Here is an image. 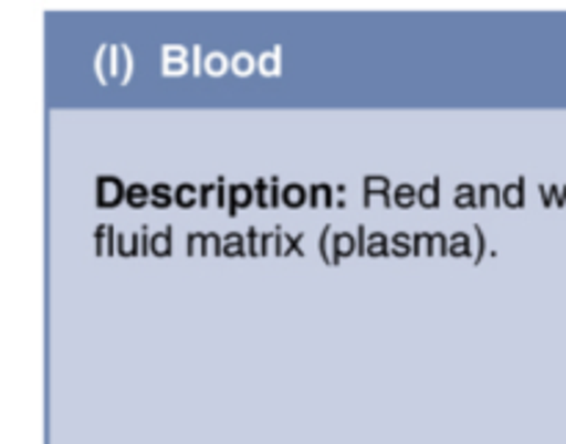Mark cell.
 Returning <instances> with one entry per match:
<instances>
[{"instance_id":"1","label":"cell","mask_w":566,"mask_h":444,"mask_svg":"<svg viewBox=\"0 0 566 444\" xmlns=\"http://www.w3.org/2000/svg\"><path fill=\"white\" fill-rule=\"evenodd\" d=\"M125 191L119 177H97V208H116L125 199Z\"/></svg>"},{"instance_id":"2","label":"cell","mask_w":566,"mask_h":444,"mask_svg":"<svg viewBox=\"0 0 566 444\" xmlns=\"http://www.w3.org/2000/svg\"><path fill=\"white\" fill-rule=\"evenodd\" d=\"M94 70H97L99 83H105V86L116 83V44H103V47H99Z\"/></svg>"},{"instance_id":"3","label":"cell","mask_w":566,"mask_h":444,"mask_svg":"<svg viewBox=\"0 0 566 444\" xmlns=\"http://www.w3.org/2000/svg\"><path fill=\"white\" fill-rule=\"evenodd\" d=\"M188 72V50L180 44H166L164 47V75H186Z\"/></svg>"},{"instance_id":"4","label":"cell","mask_w":566,"mask_h":444,"mask_svg":"<svg viewBox=\"0 0 566 444\" xmlns=\"http://www.w3.org/2000/svg\"><path fill=\"white\" fill-rule=\"evenodd\" d=\"M252 202H254V188L247 186V182H235V186L230 188V208H227V215L235 219V215L241 213V210H247Z\"/></svg>"},{"instance_id":"5","label":"cell","mask_w":566,"mask_h":444,"mask_svg":"<svg viewBox=\"0 0 566 444\" xmlns=\"http://www.w3.org/2000/svg\"><path fill=\"white\" fill-rule=\"evenodd\" d=\"M390 197V180L381 175H368L365 177V208L374 204V199Z\"/></svg>"},{"instance_id":"6","label":"cell","mask_w":566,"mask_h":444,"mask_svg":"<svg viewBox=\"0 0 566 444\" xmlns=\"http://www.w3.org/2000/svg\"><path fill=\"white\" fill-rule=\"evenodd\" d=\"M94 243H97V257H114V254H116L114 226L99 224L97 232H94Z\"/></svg>"},{"instance_id":"7","label":"cell","mask_w":566,"mask_h":444,"mask_svg":"<svg viewBox=\"0 0 566 444\" xmlns=\"http://www.w3.org/2000/svg\"><path fill=\"white\" fill-rule=\"evenodd\" d=\"M310 199V191L304 186H298V182H287L285 188H282V204L291 210H298L304 208Z\"/></svg>"},{"instance_id":"8","label":"cell","mask_w":566,"mask_h":444,"mask_svg":"<svg viewBox=\"0 0 566 444\" xmlns=\"http://www.w3.org/2000/svg\"><path fill=\"white\" fill-rule=\"evenodd\" d=\"M440 191H442V180H440V177H434V180H431V182L420 186L418 188L420 204H423V208H429V210L440 208Z\"/></svg>"},{"instance_id":"9","label":"cell","mask_w":566,"mask_h":444,"mask_svg":"<svg viewBox=\"0 0 566 444\" xmlns=\"http://www.w3.org/2000/svg\"><path fill=\"white\" fill-rule=\"evenodd\" d=\"M475 254V241L468 232H453L451 235V257H470Z\"/></svg>"},{"instance_id":"10","label":"cell","mask_w":566,"mask_h":444,"mask_svg":"<svg viewBox=\"0 0 566 444\" xmlns=\"http://www.w3.org/2000/svg\"><path fill=\"white\" fill-rule=\"evenodd\" d=\"M171 237H175V226H164L160 232H155L153 243H149V252L155 257H169L171 254Z\"/></svg>"},{"instance_id":"11","label":"cell","mask_w":566,"mask_h":444,"mask_svg":"<svg viewBox=\"0 0 566 444\" xmlns=\"http://www.w3.org/2000/svg\"><path fill=\"white\" fill-rule=\"evenodd\" d=\"M149 199H153V193H149V188H147V186H142V182H130V186H127V191H125V202L130 204L133 210L147 208Z\"/></svg>"},{"instance_id":"12","label":"cell","mask_w":566,"mask_h":444,"mask_svg":"<svg viewBox=\"0 0 566 444\" xmlns=\"http://www.w3.org/2000/svg\"><path fill=\"white\" fill-rule=\"evenodd\" d=\"M310 204L313 208H332L335 202V191H332V186H326V182H315L313 188H310Z\"/></svg>"},{"instance_id":"13","label":"cell","mask_w":566,"mask_h":444,"mask_svg":"<svg viewBox=\"0 0 566 444\" xmlns=\"http://www.w3.org/2000/svg\"><path fill=\"white\" fill-rule=\"evenodd\" d=\"M133 75L130 50L125 44H116V83H127Z\"/></svg>"},{"instance_id":"14","label":"cell","mask_w":566,"mask_h":444,"mask_svg":"<svg viewBox=\"0 0 566 444\" xmlns=\"http://www.w3.org/2000/svg\"><path fill=\"white\" fill-rule=\"evenodd\" d=\"M149 193H153V199H149V202H153V208L166 210L175 204V188L166 186V182H155V186L149 188Z\"/></svg>"},{"instance_id":"15","label":"cell","mask_w":566,"mask_h":444,"mask_svg":"<svg viewBox=\"0 0 566 444\" xmlns=\"http://www.w3.org/2000/svg\"><path fill=\"white\" fill-rule=\"evenodd\" d=\"M332 246H335L337 260H346L357 252V237H354L352 232H335V237H332Z\"/></svg>"},{"instance_id":"16","label":"cell","mask_w":566,"mask_h":444,"mask_svg":"<svg viewBox=\"0 0 566 444\" xmlns=\"http://www.w3.org/2000/svg\"><path fill=\"white\" fill-rule=\"evenodd\" d=\"M525 202V180H517V182H509L506 188H503V204L512 210H520Z\"/></svg>"},{"instance_id":"17","label":"cell","mask_w":566,"mask_h":444,"mask_svg":"<svg viewBox=\"0 0 566 444\" xmlns=\"http://www.w3.org/2000/svg\"><path fill=\"white\" fill-rule=\"evenodd\" d=\"M453 204H457L459 210L479 208V197H475V188L470 186V182H462V186L453 191Z\"/></svg>"},{"instance_id":"18","label":"cell","mask_w":566,"mask_h":444,"mask_svg":"<svg viewBox=\"0 0 566 444\" xmlns=\"http://www.w3.org/2000/svg\"><path fill=\"white\" fill-rule=\"evenodd\" d=\"M501 208L503 204V188H497L495 182H484V186L479 188V208Z\"/></svg>"},{"instance_id":"19","label":"cell","mask_w":566,"mask_h":444,"mask_svg":"<svg viewBox=\"0 0 566 444\" xmlns=\"http://www.w3.org/2000/svg\"><path fill=\"white\" fill-rule=\"evenodd\" d=\"M415 202H418V188L409 186V182H401V186L392 191V204H396V208L409 210Z\"/></svg>"},{"instance_id":"20","label":"cell","mask_w":566,"mask_h":444,"mask_svg":"<svg viewBox=\"0 0 566 444\" xmlns=\"http://www.w3.org/2000/svg\"><path fill=\"white\" fill-rule=\"evenodd\" d=\"M280 61H282V53H280V47H271V50H265V53L260 55V59H258L260 75H280Z\"/></svg>"},{"instance_id":"21","label":"cell","mask_w":566,"mask_h":444,"mask_svg":"<svg viewBox=\"0 0 566 444\" xmlns=\"http://www.w3.org/2000/svg\"><path fill=\"white\" fill-rule=\"evenodd\" d=\"M390 254V237L385 232H368V257H387Z\"/></svg>"},{"instance_id":"22","label":"cell","mask_w":566,"mask_h":444,"mask_svg":"<svg viewBox=\"0 0 566 444\" xmlns=\"http://www.w3.org/2000/svg\"><path fill=\"white\" fill-rule=\"evenodd\" d=\"M332 224H326L324 226V232H321V243H318V249H321V260H324L326 265H340V260H337V254H335V246H332Z\"/></svg>"},{"instance_id":"23","label":"cell","mask_w":566,"mask_h":444,"mask_svg":"<svg viewBox=\"0 0 566 444\" xmlns=\"http://www.w3.org/2000/svg\"><path fill=\"white\" fill-rule=\"evenodd\" d=\"M227 66H232V61L224 53H208V59H205V75L221 77L227 72Z\"/></svg>"},{"instance_id":"24","label":"cell","mask_w":566,"mask_h":444,"mask_svg":"<svg viewBox=\"0 0 566 444\" xmlns=\"http://www.w3.org/2000/svg\"><path fill=\"white\" fill-rule=\"evenodd\" d=\"M224 257H247V237L230 232L224 237Z\"/></svg>"},{"instance_id":"25","label":"cell","mask_w":566,"mask_h":444,"mask_svg":"<svg viewBox=\"0 0 566 444\" xmlns=\"http://www.w3.org/2000/svg\"><path fill=\"white\" fill-rule=\"evenodd\" d=\"M390 254L392 257H409L412 254V237L407 232H396L390 237Z\"/></svg>"},{"instance_id":"26","label":"cell","mask_w":566,"mask_h":444,"mask_svg":"<svg viewBox=\"0 0 566 444\" xmlns=\"http://www.w3.org/2000/svg\"><path fill=\"white\" fill-rule=\"evenodd\" d=\"M175 199H177V204H180L182 210L193 208V204H199V188L191 186V182H186V186L177 188Z\"/></svg>"},{"instance_id":"27","label":"cell","mask_w":566,"mask_h":444,"mask_svg":"<svg viewBox=\"0 0 566 444\" xmlns=\"http://www.w3.org/2000/svg\"><path fill=\"white\" fill-rule=\"evenodd\" d=\"M254 64H258V61H254V55H249V53L232 55V72H235V75H241V77L252 75Z\"/></svg>"},{"instance_id":"28","label":"cell","mask_w":566,"mask_h":444,"mask_svg":"<svg viewBox=\"0 0 566 444\" xmlns=\"http://www.w3.org/2000/svg\"><path fill=\"white\" fill-rule=\"evenodd\" d=\"M247 257H263V235L258 226L247 230Z\"/></svg>"},{"instance_id":"29","label":"cell","mask_w":566,"mask_h":444,"mask_svg":"<svg viewBox=\"0 0 566 444\" xmlns=\"http://www.w3.org/2000/svg\"><path fill=\"white\" fill-rule=\"evenodd\" d=\"M431 237H434V232H418V235L412 237V254H415V257H429V254H431Z\"/></svg>"},{"instance_id":"30","label":"cell","mask_w":566,"mask_h":444,"mask_svg":"<svg viewBox=\"0 0 566 444\" xmlns=\"http://www.w3.org/2000/svg\"><path fill=\"white\" fill-rule=\"evenodd\" d=\"M202 254H205V257H221V254H224V241H221L216 232H208V235H205Z\"/></svg>"},{"instance_id":"31","label":"cell","mask_w":566,"mask_h":444,"mask_svg":"<svg viewBox=\"0 0 566 444\" xmlns=\"http://www.w3.org/2000/svg\"><path fill=\"white\" fill-rule=\"evenodd\" d=\"M269 193H271V180L265 182V177L254 180V202H258V208L269 210Z\"/></svg>"},{"instance_id":"32","label":"cell","mask_w":566,"mask_h":444,"mask_svg":"<svg viewBox=\"0 0 566 444\" xmlns=\"http://www.w3.org/2000/svg\"><path fill=\"white\" fill-rule=\"evenodd\" d=\"M302 237L304 235H285V232H282V243H280V254L282 257H287V254H298V257H302V249H298V243H302Z\"/></svg>"},{"instance_id":"33","label":"cell","mask_w":566,"mask_h":444,"mask_svg":"<svg viewBox=\"0 0 566 444\" xmlns=\"http://www.w3.org/2000/svg\"><path fill=\"white\" fill-rule=\"evenodd\" d=\"M431 254H437V257H451V237H446L442 232H434V237H431Z\"/></svg>"},{"instance_id":"34","label":"cell","mask_w":566,"mask_h":444,"mask_svg":"<svg viewBox=\"0 0 566 444\" xmlns=\"http://www.w3.org/2000/svg\"><path fill=\"white\" fill-rule=\"evenodd\" d=\"M280 243H282V226H276L274 232L263 235V257L265 254H280Z\"/></svg>"},{"instance_id":"35","label":"cell","mask_w":566,"mask_h":444,"mask_svg":"<svg viewBox=\"0 0 566 444\" xmlns=\"http://www.w3.org/2000/svg\"><path fill=\"white\" fill-rule=\"evenodd\" d=\"M473 241H475V254H473V263L479 265L481 260H484V252H486V237H484V230H481L479 224H473Z\"/></svg>"},{"instance_id":"36","label":"cell","mask_w":566,"mask_h":444,"mask_svg":"<svg viewBox=\"0 0 566 444\" xmlns=\"http://www.w3.org/2000/svg\"><path fill=\"white\" fill-rule=\"evenodd\" d=\"M216 208H230V193H227V180H216Z\"/></svg>"},{"instance_id":"37","label":"cell","mask_w":566,"mask_h":444,"mask_svg":"<svg viewBox=\"0 0 566 444\" xmlns=\"http://www.w3.org/2000/svg\"><path fill=\"white\" fill-rule=\"evenodd\" d=\"M205 59H208V55H205L202 53V47H199V44H197V47H191V70H193V75H202V72H205Z\"/></svg>"},{"instance_id":"38","label":"cell","mask_w":566,"mask_h":444,"mask_svg":"<svg viewBox=\"0 0 566 444\" xmlns=\"http://www.w3.org/2000/svg\"><path fill=\"white\" fill-rule=\"evenodd\" d=\"M354 237H357V254H363V257H368V230H365L363 224L354 230Z\"/></svg>"},{"instance_id":"39","label":"cell","mask_w":566,"mask_h":444,"mask_svg":"<svg viewBox=\"0 0 566 444\" xmlns=\"http://www.w3.org/2000/svg\"><path fill=\"white\" fill-rule=\"evenodd\" d=\"M210 197H216V182H210V186H202L199 188V208H210Z\"/></svg>"},{"instance_id":"40","label":"cell","mask_w":566,"mask_h":444,"mask_svg":"<svg viewBox=\"0 0 566 444\" xmlns=\"http://www.w3.org/2000/svg\"><path fill=\"white\" fill-rule=\"evenodd\" d=\"M202 249H205V235H197V232H191V235H188V254H202Z\"/></svg>"},{"instance_id":"41","label":"cell","mask_w":566,"mask_h":444,"mask_svg":"<svg viewBox=\"0 0 566 444\" xmlns=\"http://www.w3.org/2000/svg\"><path fill=\"white\" fill-rule=\"evenodd\" d=\"M116 254H122V257H133V252H130V237L116 235Z\"/></svg>"},{"instance_id":"42","label":"cell","mask_w":566,"mask_h":444,"mask_svg":"<svg viewBox=\"0 0 566 444\" xmlns=\"http://www.w3.org/2000/svg\"><path fill=\"white\" fill-rule=\"evenodd\" d=\"M551 191V188H547ZM551 199H556V204H564L566 202V188H553Z\"/></svg>"}]
</instances>
